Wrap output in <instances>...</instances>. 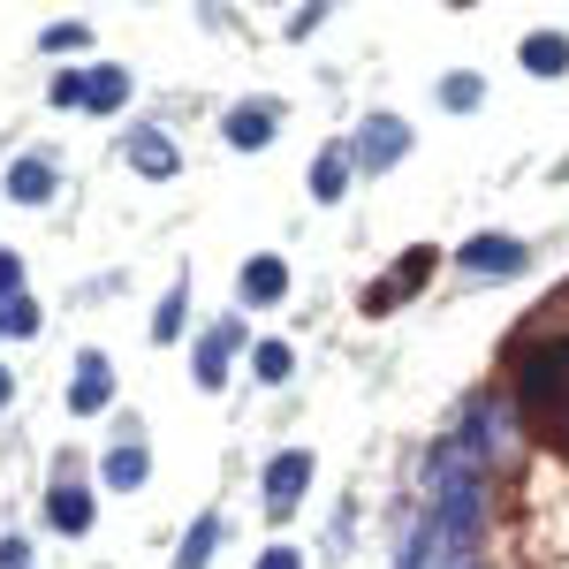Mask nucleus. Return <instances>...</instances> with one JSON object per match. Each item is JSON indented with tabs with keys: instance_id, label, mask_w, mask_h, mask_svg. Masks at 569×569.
<instances>
[{
	"instance_id": "obj_1",
	"label": "nucleus",
	"mask_w": 569,
	"mask_h": 569,
	"mask_svg": "<svg viewBox=\"0 0 569 569\" xmlns=\"http://www.w3.org/2000/svg\"><path fill=\"white\" fill-rule=\"evenodd\" d=\"M517 410L531 418L539 440H562L569 448V335L517 357Z\"/></svg>"
},
{
	"instance_id": "obj_2",
	"label": "nucleus",
	"mask_w": 569,
	"mask_h": 569,
	"mask_svg": "<svg viewBox=\"0 0 569 569\" xmlns=\"http://www.w3.org/2000/svg\"><path fill=\"white\" fill-rule=\"evenodd\" d=\"M130 99V69H69L53 77V107H91V114H114Z\"/></svg>"
},
{
	"instance_id": "obj_3",
	"label": "nucleus",
	"mask_w": 569,
	"mask_h": 569,
	"mask_svg": "<svg viewBox=\"0 0 569 569\" xmlns=\"http://www.w3.org/2000/svg\"><path fill=\"white\" fill-rule=\"evenodd\" d=\"M402 152H410V130H402L395 114H372V122L357 130V144H350V160H357V168H372V176H388Z\"/></svg>"
},
{
	"instance_id": "obj_4",
	"label": "nucleus",
	"mask_w": 569,
	"mask_h": 569,
	"mask_svg": "<svg viewBox=\"0 0 569 569\" xmlns=\"http://www.w3.org/2000/svg\"><path fill=\"white\" fill-rule=\"evenodd\" d=\"M305 486H311V448L273 456V463H266V509H273V517H289V509L305 501Z\"/></svg>"
},
{
	"instance_id": "obj_5",
	"label": "nucleus",
	"mask_w": 569,
	"mask_h": 569,
	"mask_svg": "<svg viewBox=\"0 0 569 569\" xmlns=\"http://www.w3.org/2000/svg\"><path fill=\"white\" fill-rule=\"evenodd\" d=\"M107 395H114V365H107L99 350H84L77 357V380H69V410L91 418V410H107Z\"/></svg>"
},
{
	"instance_id": "obj_6",
	"label": "nucleus",
	"mask_w": 569,
	"mask_h": 569,
	"mask_svg": "<svg viewBox=\"0 0 569 569\" xmlns=\"http://www.w3.org/2000/svg\"><path fill=\"white\" fill-rule=\"evenodd\" d=\"M46 525L69 531V539H84V531H91V493L69 479V471H61V479H53V493H46Z\"/></svg>"
},
{
	"instance_id": "obj_7",
	"label": "nucleus",
	"mask_w": 569,
	"mask_h": 569,
	"mask_svg": "<svg viewBox=\"0 0 569 569\" xmlns=\"http://www.w3.org/2000/svg\"><path fill=\"white\" fill-rule=\"evenodd\" d=\"M122 152H130V168H137V176H152V182L182 168V152L168 144V130H130V137H122Z\"/></svg>"
},
{
	"instance_id": "obj_8",
	"label": "nucleus",
	"mask_w": 569,
	"mask_h": 569,
	"mask_svg": "<svg viewBox=\"0 0 569 569\" xmlns=\"http://www.w3.org/2000/svg\"><path fill=\"white\" fill-rule=\"evenodd\" d=\"M426 266H433V251H402V266H395L380 289H365V311H388V305H402L418 281H426Z\"/></svg>"
},
{
	"instance_id": "obj_9",
	"label": "nucleus",
	"mask_w": 569,
	"mask_h": 569,
	"mask_svg": "<svg viewBox=\"0 0 569 569\" xmlns=\"http://www.w3.org/2000/svg\"><path fill=\"white\" fill-rule=\"evenodd\" d=\"M273 122H281V114L259 99V107H228V122H220V130H228L236 152H259V144H273Z\"/></svg>"
},
{
	"instance_id": "obj_10",
	"label": "nucleus",
	"mask_w": 569,
	"mask_h": 569,
	"mask_svg": "<svg viewBox=\"0 0 569 569\" xmlns=\"http://www.w3.org/2000/svg\"><path fill=\"white\" fill-rule=\"evenodd\" d=\"M463 266H471V273H517V266H525V243H517V236H471V243H463Z\"/></svg>"
},
{
	"instance_id": "obj_11",
	"label": "nucleus",
	"mask_w": 569,
	"mask_h": 569,
	"mask_svg": "<svg viewBox=\"0 0 569 569\" xmlns=\"http://www.w3.org/2000/svg\"><path fill=\"white\" fill-rule=\"evenodd\" d=\"M236 342H243V327L228 319V327H213L206 342H198V388H220L228 380V357H236Z\"/></svg>"
},
{
	"instance_id": "obj_12",
	"label": "nucleus",
	"mask_w": 569,
	"mask_h": 569,
	"mask_svg": "<svg viewBox=\"0 0 569 569\" xmlns=\"http://www.w3.org/2000/svg\"><path fill=\"white\" fill-rule=\"evenodd\" d=\"M236 289H243V305H281V297H289V266L281 259H251Z\"/></svg>"
},
{
	"instance_id": "obj_13",
	"label": "nucleus",
	"mask_w": 569,
	"mask_h": 569,
	"mask_svg": "<svg viewBox=\"0 0 569 569\" xmlns=\"http://www.w3.org/2000/svg\"><path fill=\"white\" fill-rule=\"evenodd\" d=\"M517 61H525L531 77H562V69H569V39H562V31H531V39L517 46Z\"/></svg>"
},
{
	"instance_id": "obj_14",
	"label": "nucleus",
	"mask_w": 569,
	"mask_h": 569,
	"mask_svg": "<svg viewBox=\"0 0 569 569\" xmlns=\"http://www.w3.org/2000/svg\"><path fill=\"white\" fill-rule=\"evenodd\" d=\"M8 198H16V206H46V198H53V168H46V160H16V168H8Z\"/></svg>"
},
{
	"instance_id": "obj_15",
	"label": "nucleus",
	"mask_w": 569,
	"mask_h": 569,
	"mask_svg": "<svg viewBox=\"0 0 569 569\" xmlns=\"http://www.w3.org/2000/svg\"><path fill=\"white\" fill-rule=\"evenodd\" d=\"M144 471H152V456H144V440H122V448H107V486H122V493H130V486H144Z\"/></svg>"
},
{
	"instance_id": "obj_16",
	"label": "nucleus",
	"mask_w": 569,
	"mask_h": 569,
	"mask_svg": "<svg viewBox=\"0 0 569 569\" xmlns=\"http://www.w3.org/2000/svg\"><path fill=\"white\" fill-rule=\"evenodd\" d=\"M342 182H350V152L335 144V152H319V168H311V198H342Z\"/></svg>"
},
{
	"instance_id": "obj_17",
	"label": "nucleus",
	"mask_w": 569,
	"mask_h": 569,
	"mask_svg": "<svg viewBox=\"0 0 569 569\" xmlns=\"http://www.w3.org/2000/svg\"><path fill=\"white\" fill-rule=\"evenodd\" d=\"M213 539H220V517H198V525H190V539H182V562H176V569H206Z\"/></svg>"
},
{
	"instance_id": "obj_18",
	"label": "nucleus",
	"mask_w": 569,
	"mask_h": 569,
	"mask_svg": "<svg viewBox=\"0 0 569 569\" xmlns=\"http://www.w3.org/2000/svg\"><path fill=\"white\" fill-rule=\"evenodd\" d=\"M479 77H471V69H456V77H448V84H440V107H456V114H471V107H479Z\"/></svg>"
},
{
	"instance_id": "obj_19",
	"label": "nucleus",
	"mask_w": 569,
	"mask_h": 569,
	"mask_svg": "<svg viewBox=\"0 0 569 569\" xmlns=\"http://www.w3.org/2000/svg\"><path fill=\"white\" fill-rule=\"evenodd\" d=\"M251 365H259V380H289V365H297V357H289V342H259Z\"/></svg>"
},
{
	"instance_id": "obj_20",
	"label": "nucleus",
	"mask_w": 569,
	"mask_h": 569,
	"mask_svg": "<svg viewBox=\"0 0 569 569\" xmlns=\"http://www.w3.org/2000/svg\"><path fill=\"white\" fill-rule=\"evenodd\" d=\"M152 335H160V342H176V335H182V289H168V305H160V319H152Z\"/></svg>"
},
{
	"instance_id": "obj_21",
	"label": "nucleus",
	"mask_w": 569,
	"mask_h": 569,
	"mask_svg": "<svg viewBox=\"0 0 569 569\" xmlns=\"http://www.w3.org/2000/svg\"><path fill=\"white\" fill-rule=\"evenodd\" d=\"M8 335H39V305H31V297L8 305Z\"/></svg>"
},
{
	"instance_id": "obj_22",
	"label": "nucleus",
	"mask_w": 569,
	"mask_h": 569,
	"mask_svg": "<svg viewBox=\"0 0 569 569\" xmlns=\"http://www.w3.org/2000/svg\"><path fill=\"white\" fill-rule=\"evenodd\" d=\"M23 297V259H0V311Z\"/></svg>"
},
{
	"instance_id": "obj_23",
	"label": "nucleus",
	"mask_w": 569,
	"mask_h": 569,
	"mask_svg": "<svg viewBox=\"0 0 569 569\" xmlns=\"http://www.w3.org/2000/svg\"><path fill=\"white\" fill-rule=\"evenodd\" d=\"M433 569H479V555H471V547H440L433 539Z\"/></svg>"
},
{
	"instance_id": "obj_24",
	"label": "nucleus",
	"mask_w": 569,
	"mask_h": 569,
	"mask_svg": "<svg viewBox=\"0 0 569 569\" xmlns=\"http://www.w3.org/2000/svg\"><path fill=\"white\" fill-rule=\"evenodd\" d=\"M259 569H305V555H297V547H266Z\"/></svg>"
},
{
	"instance_id": "obj_25",
	"label": "nucleus",
	"mask_w": 569,
	"mask_h": 569,
	"mask_svg": "<svg viewBox=\"0 0 569 569\" xmlns=\"http://www.w3.org/2000/svg\"><path fill=\"white\" fill-rule=\"evenodd\" d=\"M0 569H31V547L23 539H0Z\"/></svg>"
},
{
	"instance_id": "obj_26",
	"label": "nucleus",
	"mask_w": 569,
	"mask_h": 569,
	"mask_svg": "<svg viewBox=\"0 0 569 569\" xmlns=\"http://www.w3.org/2000/svg\"><path fill=\"white\" fill-rule=\"evenodd\" d=\"M46 46H53V53H61V46H84V23H53V31H46Z\"/></svg>"
},
{
	"instance_id": "obj_27",
	"label": "nucleus",
	"mask_w": 569,
	"mask_h": 569,
	"mask_svg": "<svg viewBox=\"0 0 569 569\" xmlns=\"http://www.w3.org/2000/svg\"><path fill=\"white\" fill-rule=\"evenodd\" d=\"M8 388H16V380H8V365H0V402H8Z\"/></svg>"
},
{
	"instance_id": "obj_28",
	"label": "nucleus",
	"mask_w": 569,
	"mask_h": 569,
	"mask_svg": "<svg viewBox=\"0 0 569 569\" xmlns=\"http://www.w3.org/2000/svg\"><path fill=\"white\" fill-rule=\"evenodd\" d=\"M0 335H8V311H0Z\"/></svg>"
}]
</instances>
